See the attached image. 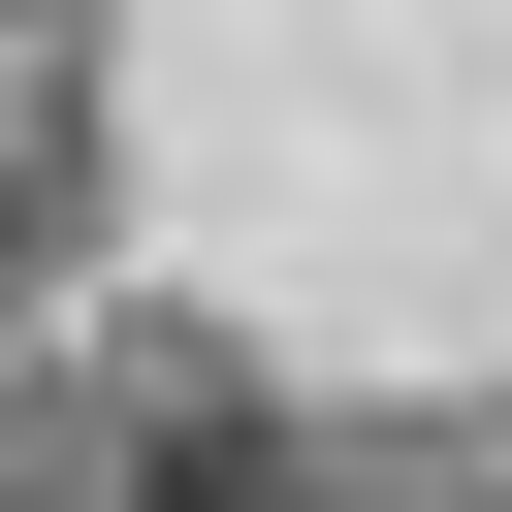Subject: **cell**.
Wrapping results in <instances>:
<instances>
[{
	"instance_id": "1",
	"label": "cell",
	"mask_w": 512,
	"mask_h": 512,
	"mask_svg": "<svg viewBox=\"0 0 512 512\" xmlns=\"http://www.w3.org/2000/svg\"><path fill=\"white\" fill-rule=\"evenodd\" d=\"M160 512H288V480H256V448H160Z\"/></svg>"
},
{
	"instance_id": "2",
	"label": "cell",
	"mask_w": 512,
	"mask_h": 512,
	"mask_svg": "<svg viewBox=\"0 0 512 512\" xmlns=\"http://www.w3.org/2000/svg\"><path fill=\"white\" fill-rule=\"evenodd\" d=\"M0 288H32V160H0Z\"/></svg>"
}]
</instances>
